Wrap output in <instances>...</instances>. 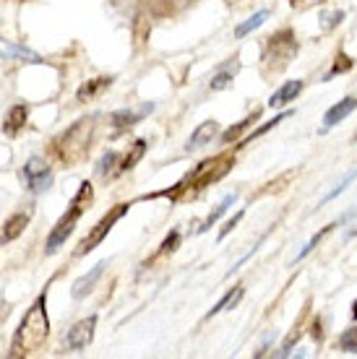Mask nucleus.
<instances>
[{"label":"nucleus","instance_id":"c85d7f7f","mask_svg":"<svg viewBox=\"0 0 357 359\" xmlns=\"http://www.w3.org/2000/svg\"><path fill=\"white\" fill-rule=\"evenodd\" d=\"M355 177H357V172H349V175H347V180H344V182H342L339 188H334V190H331V193H329V196H326V198H323L321 203H329L331 198L342 196V193H344V190H347V185H349V182H352V180H355Z\"/></svg>","mask_w":357,"mask_h":359},{"label":"nucleus","instance_id":"473e14b6","mask_svg":"<svg viewBox=\"0 0 357 359\" xmlns=\"http://www.w3.org/2000/svg\"><path fill=\"white\" fill-rule=\"evenodd\" d=\"M355 234H357V226H355V229H352V232H349V237H355Z\"/></svg>","mask_w":357,"mask_h":359},{"label":"nucleus","instance_id":"f3484780","mask_svg":"<svg viewBox=\"0 0 357 359\" xmlns=\"http://www.w3.org/2000/svg\"><path fill=\"white\" fill-rule=\"evenodd\" d=\"M235 203H238V193H233V196L224 198L222 203H219V206H216L214 211H212V214L206 216L204 226H198V232H206V229H212V224H216V222H219V219H222V216L227 214V211H230V206H235Z\"/></svg>","mask_w":357,"mask_h":359},{"label":"nucleus","instance_id":"0eeeda50","mask_svg":"<svg viewBox=\"0 0 357 359\" xmlns=\"http://www.w3.org/2000/svg\"><path fill=\"white\" fill-rule=\"evenodd\" d=\"M94 328H97V315H89V318H84L79 323L73 325L68 336H65V344H68V349L79 351V349H86L94 339Z\"/></svg>","mask_w":357,"mask_h":359},{"label":"nucleus","instance_id":"cd10ccee","mask_svg":"<svg viewBox=\"0 0 357 359\" xmlns=\"http://www.w3.org/2000/svg\"><path fill=\"white\" fill-rule=\"evenodd\" d=\"M242 214H245V211H238V214L233 216V219H227V222H224V226H222V232H219V240H224V237H227V234L233 232L235 226L240 224L242 222Z\"/></svg>","mask_w":357,"mask_h":359},{"label":"nucleus","instance_id":"b1692460","mask_svg":"<svg viewBox=\"0 0 357 359\" xmlns=\"http://www.w3.org/2000/svg\"><path fill=\"white\" fill-rule=\"evenodd\" d=\"M292 115V112H290V109H287V112H279V115H274V120H268V123H264V126L259 128V130H253V133L248 135V144L250 141H253V138H259V135H264L266 133V130H271V128H277L279 123H282V120H287V117Z\"/></svg>","mask_w":357,"mask_h":359},{"label":"nucleus","instance_id":"4be33fe9","mask_svg":"<svg viewBox=\"0 0 357 359\" xmlns=\"http://www.w3.org/2000/svg\"><path fill=\"white\" fill-rule=\"evenodd\" d=\"M339 349L344 354H357V325L355 328H347V331L339 336Z\"/></svg>","mask_w":357,"mask_h":359},{"label":"nucleus","instance_id":"4468645a","mask_svg":"<svg viewBox=\"0 0 357 359\" xmlns=\"http://www.w3.org/2000/svg\"><path fill=\"white\" fill-rule=\"evenodd\" d=\"M152 109H154V104H146V107H141L138 112H136V109H120V112H115V115H112V126H115L117 130L131 128V126H136L143 115H149Z\"/></svg>","mask_w":357,"mask_h":359},{"label":"nucleus","instance_id":"7ed1b4c3","mask_svg":"<svg viewBox=\"0 0 357 359\" xmlns=\"http://www.w3.org/2000/svg\"><path fill=\"white\" fill-rule=\"evenodd\" d=\"M94 120L97 117H84L79 123H73L65 133L58 138V144H55V151L60 156L65 164H76L81 162L86 154H89V146H91V138H94Z\"/></svg>","mask_w":357,"mask_h":359},{"label":"nucleus","instance_id":"6e6552de","mask_svg":"<svg viewBox=\"0 0 357 359\" xmlns=\"http://www.w3.org/2000/svg\"><path fill=\"white\" fill-rule=\"evenodd\" d=\"M32 214H34V208L29 206V208H24V211H16V214L11 216L8 222L3 224L0 243H13L16 237H21V234H24V229H27V224H29V219H32Z\"/></svg>","mask_w":357,"mask_h":359},{"label":"nucleus","instance_id":"a878e982","mask_svg":"<svg viewBox=\"0 0 357 359\" xmlns=\"http://www.w3.org/2000/svg\"><path fill=\"white\" fill-rule=\"evenodd\" d=\"M115 162H117V154L115 151H108L105 156H102V159H99L97 175H102V177H105V175H108V172L112 170V164H115Z\"/></svg>","mask_w":357,"mask_h":359},{"label":"nucleus","instance_id":"9b49d317","mask_svg":"<svg viewBox=\"0 0 357 359\" xmlns=\"http://www.w3.org/2000/svg\"><path fill=\"white\" fill-rule=\"evenodd\" d=\"M355 109H357V99L355 97H344L342 102H337L334 107L326 109V115H323V128H334L337 123H342L344 117L352 115Z\"/></svg>","mask_w":357,"mask_h":359},{"label":"nucleus","instance_id":"9d476101","mask_svg":"<svg viewBox=\"0 0 357 359\" xmlns=\"http://www.w3.org/2000/svg\"><path fill=\"white\" fill-rule=\"evenodd\" d=\"M305 89V83L300 81V79H295V81H287L282 83L271 97H268V107L271 109H279V107H285V104H290V102H295L297 97H300V91Z\"/></svg>","mask_w":357,"mask_h":359},{"label":"nucleus","instance_id":"2f4dec72","mask_svg":"<svg viewBox=\"0 0 357 359\" xmlns=\"http://www.w3.org/2000/svg\"><path fill=\"white\" fill-rule=\"evenodd\" d=\"M352 318H357V302L352 305Z\"/></svg>","mask_w":357,"mask_h":359},{"label":"nucleus","instance_id":"f03ea898","mask_svg":"<svg viewBox=\"0 0 357 359\" xmlns=\"http://www.w3.org/2000/svg\"><path fill=\"white\" fill-rule=\"evenodd\" d=\"M91 198H94L91 182H81L79 193H76V196H73V201H71V208H68V211H65V214L60 216V222L55 224V229L50 232V237H47V245H45L47 255L58 252L63 248V245H65V240L71 237L73 229H76V224H79L81 214H84V211L89 208Z\"/></svg>","mask_w":357,"mask_h":359},{"label":"nucleus","instance_id":"f8f14e48","mask_svg":"<svg viewBox=\"0 0 357 359\" xmlns=\"http://www.w3.org/2000/svg\"><path fill=\"white\" fill-rule=\"evenodd\" d=\"M102 269H105V261L97 263V266H94V269H91L89 273H84L81 278H76V284H73L71 294L76 297V299H81V297L91 294V289L97 287V281L102 278Z\"/></svg>","mask_w":357,"mask_h":359},{"label":"nucleus","instance_id":"20e7f679","mask_svg":"<svg viewBox=\"0 0 357 359\" xmlns=\"http://www.w3.org/2000/svg\"><path fill=\"white\" fill-rule=\"evenodd\" d=\"M295 55H297V39L292 29H282V32L268 36L266 50H264V60H266V65H271L274 71L287 68Z\"/></svg>","mask_w":357,"mask_h":359},{"label":"nucleus","instance_id":"aec40b11","mask_svg":"<svg viewBox=\"0 0 357 359\" xmlns=\"http://www.w3.org/2000/svg\"><path fill=\"white\" fill-rule=\"evenodd\" d=\"M110 83H112V79H94V81L84 83V86L79 89V102L94 97V94H97L99 89H105V86H110Z\"/></svg>","mask_w":357,"mask_h":359},{"label":"nucleus","instance_id":"7c9ffc66","mask_svg":"<svg viewBox=\"0 0 357 359\" xmlns=\"http://www.w3.org/2000/svg\"><path fill=\"white\" fill-rule=\"evenodd\" d=\"M342 18H344V11H337V13H331L329 16V21L323 24L326 29H331V27H337V24H342Z\"/></svg>","mask_w":357,"mask_h":359},{"label":"nucleus","instance_id":"a211bd4d","mask_svg":"<svg viewBox=\"0 0 357 359\" xmlns=\"http://www.w3.org/2000/svg\"><path fill=\"white\" fill-rule=\"evenodd\" d=\"M24 123H27V107H24V104H16V107H11L8 120H6L3 130H6L8 135H16L18 130L24 128Z\"/></svg>","mask_w":357,"mask_h":359},{"label":"nucleus","instance_id":"c756f323","mask_svg":"<svg viewBox=\"0 0 357 359\" xmlns=\"http://www.w3.org/2000/svg\"><path fill=\"white\" fill-rule=\"evenodd\" d=\"M178 240H180V234H178V232H172L170 237L164 240V245H162L160 255H162V252H167V250H175V245H178Z\"/></svg>","mask_w":357,"mask_h":359},{"label":"nucleus","instance_id":"5701e85b","mask_svg":"<svg viewBox=\"0 0 357 359\" xmlns=\"http://www.w3.org/2000/svg\"><path fill=\"white\" fill-rule=\"evenodd\" d=\"M349 68H352V60H349V57H347L344 53H339V57H337V63L331 65V71L326 73V76H323V81H331L334 76H339V73H347Z\"/></svg>","mask_w":357,"mask_h":359},{"label":"nucleus","instance_id":"2eb2a0df","mask_svg":"<svg viewBox=\"0 0 357 359\" xmlns=\"http://www.w3.org/2000/svg\"><path fill=\"white\" fill-rule=\"evenodd\" d=\"M242 294H245V287H240V284H238V287H233L227 294L222 297V299H219V302H216L214 307H212V310H209V318H214V315L224 313V310H233V307H238V302L242 299Z\"/></svg>","mask_w":357,"mask_h":359},{"label":"nucleus","instance_id":"bb28decb","mask_svg":"<svg viewBox=\"0 0 357 359\" xmlns=\"http://www.w3.org/2000/svg\"><path fill=\"white\" fill-rule=\"evenodd\" d=\"M230 83H233V73H216L209 86H212L214 91H222V89H227Z\"/></svg>","mask_w":357,"mask_h":359},{"label":"nucleus","instance_id":"39448f33","mask_svg":"<svg viewBox=\"0 0 357 359\" xmlns=\"http://www.w3.org/2000/svg\"><path fill=\"white\" fill-rule=\"evenodd\" d=\"M125 211H128V203H117V206L112 208V211H110L108 216H102V219L97 222V226H94V229L89 232V237H86V240H84V243L79 245L76 255H86V252L94 250V248H97V245L102 243L105 237H108L110 229H112V224H115V222L125 214Z\"/></svg>","mask_w":357,"mask_h":359},{"label":"nucleus","instance_id":"1a4fd4ad","mask_svg":"<svg viewBox=\"0 0 357 359\" xmlns=\"http://www.w3.org/2000/svg\"><path fill=\"white\" fill-rule=\"evenodd\" d=\"M216 135H219V123L206 120V123H201V126L190 133V138H188V144H186V151H198V149H204V146H209L212 141H214Z\"/></svg>","mask_w":357,"mask_h":359},{"label":"nucleus","instance_id":"412c9836","mask_svg":"<svg viewBox=\"0 0 357 359\" xmlns=\"http://www.w3.org/2000/svg\"><path fill=\"white\" fill-rule=\"evenodd\" d=\"M143 151H146V141H136L134 146V151L125 156L123 162H120V167H117V172H125V170H131V167H136V162L143 156Z\"/></svg>","mask_w":357,"mask_h":359},{"label":"nucleus","instance_id":"423d86ee","mask_svg":"<svg viewBox=\"0 0 357 359\" xmlns=\"http://www.w3.org/2000/svg\"><path fill=\"white\" fill-rule=\"evenodd\" d=\"M21 177L27 180V188L32 190V193H45L50 185H53V172H50V167H47V162H42V159H29V164L24 167V172H21Z\"/></svg>","mask_w":357,"mask_h":359},{"label":"nucleus","instance_id":"dca6fc26","mask_svg":"<svg viewBox=\"0 0 357 359\" xmlns=\"http://www.w3.org/2000/svg\"><path fill=\"white\" fill-rule=\"evenodd\" d=\"M268 16H271L268 11H259V13H253V16H250L248 21L238 24V27H235V39H242V36H248L250 32H256L259 27H264Z\"/></svg>","mask_w":357,"mask_h":359},{"label":"nucleus","instance_id":"393cba45","mask_svg":"<svg viewBox=\"0 0 357 359\" xmlns=\"http://www.w3.org/2000/svg\"><path fill=\"white\" fill-rule=\"evenodd\" d=\"M331 226H334V224H329V226H323V229H321V232H318V234H316V237H313V240H311V243H308V245H305V248H303V250H300V252H297V261H303V258H305V255H308V252H311V250H313V248H316V245H318V243H321V240H323V237H326V234H329V232H331Z\"/></svg>","mask_w":357,"mask_h":359},{"label":"nucleus","instance_id":"f257e3e1","mask_svg":"<svg viewBox=\"0 0 357 359\" xmlns=\"http://www.w3.org/2000/svg\"><path fill=\"white\" fill-rule=\"evenodd\" d=\"M47 336H50V320H47V302L42 294L29 307V313L24 315V320L18 325L13 344H11V357H24L29 351H34L37 346L45 344Z\"/></svg>","mask_w":357,"mask_h":359},{"label":"nucleus","instance_id":"6ab92c4d","mask_svg":"<svg viewBox=\"0 0 357 359\" xmlns=\"http://www.w3.org/2000/svg\"><path fill=\"white\" fill-rule=\"evenodd\" d=\"M259 109H256V112H253V115H248L245 117V120H240V123H238V126H233V128H227V130H224L222 135H219V141H222V144H233L235 138H238V135L242 133V130H245V128L248 126H253V123H256V120H259Z\"/></svg>","mask_w":357,"mask_h":359},{"label":"nucleus","instance_id":"ddd939ff","mask_svg":"<svg viewBox=\"0 0 357 359\" xmlns=\"http://www.w3.org/2000/svg\"><path fill=\"white\" fill-rule=\"evenodd\" d=\"M0 57L6 60H24V63H39L42 57L27 47H18V45H8V42H0Z\"/></svg>","mask_w":357,"mask_h":359}]
</instances>
